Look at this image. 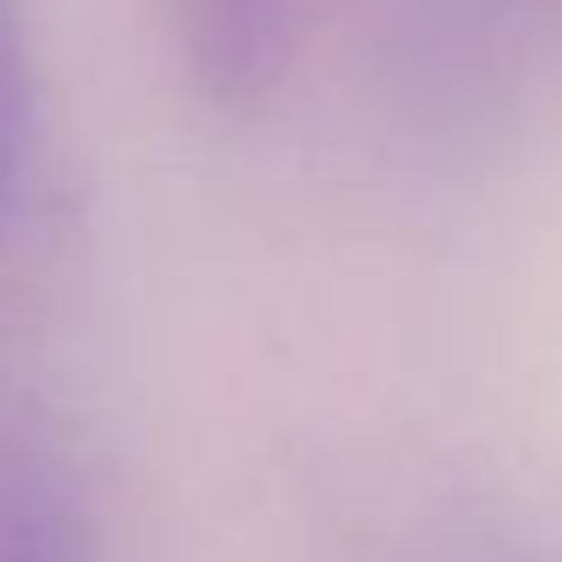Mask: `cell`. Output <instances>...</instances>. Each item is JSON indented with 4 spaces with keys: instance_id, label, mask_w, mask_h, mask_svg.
Returning a JSON list of instances; mask_svg holds the SVG:
<instances>
[{
    "instance_id": "obj_1",
    "label": "cell",
    "mask_w": 562,
    "mask_h": 562,
    "mask_svg": "<svg viewBox=\"0 0 562 562\" xmlns=\"http://www.w3.org/2000/svg\"><path fill=\"white\" fill-rule=\"evenodd\" d=\"M176 43L218 110H260L284 86L303 43L308 0H170Z\"/></svg>"
},
{
    "instance_id": "obj_2",
    "label": "cell",
    "mask_w": 562,
    "mask_h": 562,
    "mask_svg": "<svg viewBox=\"0 0 562 562\" xmlns=\"http://www.w3.org/2000/svg\"><path fill=\"white\" fill-rule=\"evenodd\" d=\"M0 562H103L67 465L19 424H0Z\"/></svg>"
},
{
    "instance_id": "obj_3",
    "label": "cell",
    "mask_w": 562,
    "mask_h": 562,
    "mask_svg": "<svg viewBox=\"0 0 562 562\" xmlns=\"http://www.w3.org/2000/svg\"><path fill=\"white\" fill-rule=\"evenodd\" d=\"M31 139H37V110H31L25 31H19V7L0 0V248L13 243L19 212H25Z\"/></svg>"
}]
</instances>
